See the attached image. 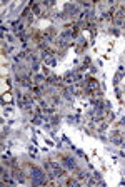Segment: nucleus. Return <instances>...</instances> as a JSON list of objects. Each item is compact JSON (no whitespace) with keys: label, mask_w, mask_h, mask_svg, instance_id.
<instances>
[{"label":"nucleus","mask_w":125,"mask_h":187,"mask_svg":"<svg viewBox=\"0 0 125 187\" xmlns=\"http://www.w3.org/2000/svg\"><path fill=\"white\" fill-rule=\"evenodd\" d=\"M85 89H87V90H97V89H99V82L95 80V79H89L87 84H85Z\"/></svg>","instance_id":"nucleus-1"},{"label":"nucleus","mask_w":125,"mask_h":187,"mask_svg":"<svg viewBox=\"0 0 125 187\" xmlns=\"http://www.w3.org/2000/svg\"><path fill=\"white\" fill-rule=\"evenodd\" d=\"M64 160H65V166H69L70 169H74V167H75V162H74V159H70V157H65Z\"/></svg>","instance_id":"nucleus-2"}]
</instances>
